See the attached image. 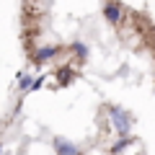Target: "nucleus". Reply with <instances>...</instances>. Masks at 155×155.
<instances>
[{
  "label": "nucleus",
  "mask_w": 155,
  "mask_h": 155,
  "mask_svg": "<svg viewBox=\"0 0 155 155\" xmlns=\"http://www.w3.org/2000/svg\"><path fill=\"white\" fill-rule=\"evenodd\" d=\"M111 119H114V127L119 129V132H127V129H129V116L124 114L122 109H116V106H114V109H111Z\"/></svg>",
  "instance_id": "nucleus-1"
},
{
  "label": "nucleus",
  "mask_w": 155,
  "mask_h": 155,
  "mask_svg": "<svg viewBox=\"0 0 155 155\" xmlns=\"http://www.w3.org/2000/svg\"><path fill=\"white\" fill-rule=\"evenodd\" d=\"M54 150H57V155H80V150L75 145L65 142V140H54Z\"/></svg>",
  "instance_id": "nucleus-2"
},
{
  "label": "nucleus",
  "mask_w": 155,
  "mask_h": 155,
  "mask_svg": "<svg viewBox=\"0 0 155 155\" xmlns=\"http://www.w3.org/2000/svg\"><path fill=\"white\" fill-rule=\"evenodd\" d=\"M104 13H106L109 21H119V18H122V5H116V3H106Z\"/></svg>",
  "instance_id": "nucleus-3"
},
{
  "label": "nucleus",
  "mask_w": 155,
  "mask_h": 155,
  "mask_svg": "<svg viewBox=\"0 0 155 155\" xmlns=\"http://www.w3.org/2000/svg\"><path fill=\"white\" fill-rule=\"evenodd\" d=\"M52 54H57V47H47V49H41V52L36 54V62L47 60V57H52Z\"/></svg>",
  "instance_id": "nucleus-4"
},
{
  "label": "nucleus",
  "mask_w": 155,
  "mask_h": 155,
  "mask_svg": "<svg viewBox=\"0 0 155 155\" xmlns=\"http://www.w3.org/2000/svg\"><path fill=\"white\" fill-rule=\"evenodd\" d=\"M129 142H132V140H127V137H124V140H119V142H116V145H114L111 150H114V153H119V150H122V147H127Z\"/></svg>",
  "instance_id": "nucleus-5"
},
{
  "label": "nucleus",
  "mask_w": 155,
  "mask_h": 155,
  "mask_svg": "<svg viewBox=\"0 0 155 155\" xmlns=\"http://www.w3.org/2000/svg\"><path fill=\"white\" fill-rule=\"evenodd\" d=\"M18 85H21V88H28V85H31V78H28V75H21V78H18Z\"/></svg>",
  "instance_id": "nucleus-6"
},
{
  "label": "nucleus",
  "mask_w": 155,
  "mask_h": 155,
  "mask_svg": "<svg viewBox=\"0 0 155 155\" xmlns=\"http://www.w3.org/2000/svg\"><path fill=\"white\" fill-rule=\"evenodd\" d=\"M70 78V70H60V80H67Z\"/></svg>",
  "instance_id": "nucleus-7"
}]
</instances>
